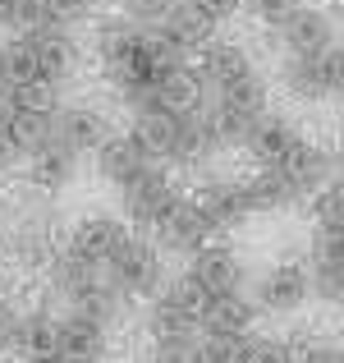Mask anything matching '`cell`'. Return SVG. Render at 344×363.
<instances>
[{"label": "cell", "mask_w": 344, "mask_h": 363, "mask_svg": "<svg viewBox=\"0 0 344 363\" xmlns=\"http://www.w3.org/2000/svg\"><path fill=\"white\" fill-rule=\"evenodd\" d=\"M151 235H156V248H161V253L193 257L197 248H207V240H212L216 230H212V221H207V212L197 207V198H175V203H170V212L151 225Z\"/></svg>", "instance_id": "obj_1"}, {"label": "cell", "mask_w": 344, "mask_h": 363, "mask_svg": "<svg viewBox=\"0 0 344 363\" xmlns=\"http://www.w3.org/2000/svg\"><path fill=\"white\" fill-rule=\"evenodd\" d=\"M106 276L120 285L124 294H156L166 285V267H161V248L142 244V240H124L115 248V257L106 262Z\"/></svg>", "instance_id": "obj_2"}, {"label": "cell", "mask_w": 344, "mask_h": 363, "mask_svg": "<svg viewBox=\"0 0 344 363\" xmlns=\"http://www.w3.org/2000/svg\"><path fill=\"white\" fill-rule=\"evenodd\" d=\"M120 194H124V216H129L133 225H147V230L170 212V203L179 198L175 184H170V175L156 166V161H151V166H142L129 184H120Z\"/></svg>", "instance_id": "obj_3"}, {"label": "cell", "mask_w": 344, "mask_h": 363, "mask_svg": "<svg viewBox=\"0 0 344 363\" xmlns=\"http://www.w3.org/2000/svg\"><path fill=\"white\" fill-rule=\"evenodd\" d=\"M275 37L285 42L289 55H326L331 46H336V18H331L326 9L299 5L280 28H275Z\"/></svg>", "instance_id": "obj_4"}, {"label": "cell", "mask_w": 344, "mask_h": 363, "mask_svg": "<svg viewBox=\"0 0 344 363\" xmlns=\"http://www.w3.org/2000/svg\"><path fill=\"white\" fill-rule=\"evenodd\" d=\"M312 294V272L299 262H275L271 272L257 281V308L262 313H294L303 308V299Z\"/></svg>", "instance_id": "obj_5"}, {"label": "cell", "mask_w": 344, "mask_h": 363, "mask_svg": "<svg viewBox=\"0 0 344 363\" xmlns=\"http://www.w3.org/2000/svg\"><path fill=\"white\" fill-rule=\"evenodd\" d=\"M166 42H175L184 55H193V51H207L212 46V37H216V18L207 14L197 0H175V9H170L161 23H151Z\"/></svg>", "instance_id": "obj_6"}, {"label": "cell", "mask_w": 344, "mask_h": 363, "mask_svg": "<svg viewBox=\"0 0 344 363\" xmlns=\"http://www.w3.org/2000/svg\"><path fill=\"white\" fill-rule=\"evenodd\" d=\"M207 83H202V74H197V65H170V69H161L156 74V88H151V106H161V111H179V116H188V111H197V106H207Z\"/></svg>", "instance_id": "obj_7"}, {"label": "cell", "mask_w": 344, "mask_h": 363, "mask_svg": "<svg viewBox=\"0 0 344 363\" xmlns=\"http://www.w3.org/2000/svg\"><path fill=\"white\" fill-rule=\"evenodd\" d=\"M197 207L207 212L212 230H234V225H243L253 216L243 179H207L202 194H197Z\"/></svg>", "instance_id": "obj_8"}, {"label": "cell", "mask_w": 344, "mask_h": 363, "mask_svg": "<svg viewBox=\"0 0 344 363\" xmlns=\"http://www.w3.org/2000/svg\"><path fill=\"white\" fill-rule=\"evenodd\" d=\"M124 240H129V230H124V221H115V216L97 212V216H83L79 225H74L69 235V248L79 257H88L92 267H106L115 257V248H120Z\"/></svg>", "instance_id": "obj_9"}, {"label": "cell", "mask_w": 344, "mask_h": 363, "mask_svg": "<svg viewBox=\"0 0 344 363\" xmlns=\"http://www.w3.org/2000/svg\"><path fill=\"white\" fill-rule=\"evenodd\" d=\"M106 354V322L83 308H69L60 318V359L64 363H88Z\"/></svg>", "instance_id": "obj_10"}, {"label": "cell", "mask_w": 344, "mask_h": 363, "mask_svg": "<svg viewBox=\"0 0 344 363\" xmlns=\"http://www.w3.org/2000/svg\"><path fill=\"white\" fill-rule=\"evenodd\" d=\"M197 74H202L207 92L216 97V92L243 83L248 74H257V69H253V60H248L243 46H234V42H212L207 51H197Z\"/></svg>", "instance_id": "obj_11"}, {"label": "cell", "mask_w": 344, "mask_h": 363, "mask_svg": "<svg viewBox=\"0 0 344 363\" xmlns=\"http://www.w3.org/2000/svg\"><path fill=\"white\" fill-rule=\"evenodd\" d=\"M188 276L202 285L207 294H221V290H243V262H239L234 248L225 244H207L193 253L188 262Z\"/></svg>", "instance_id": "obj_12"}, {"label": "cell", "mask_w": 344, "mask_h": 363, "mask_svg": "<svg viewBox=\"0 0 344 363\" xmlns=\"http://www.w3.org/2000/svg\"><path fill=\"white\" fill-rule=\"evenodd\" d=\"M179 111H161V106H147V111H133V143L147 152V161H175V138H179Z\"/></svg>", "instance_id": "obj_13"}, {"label": "cell", "mask_w": 344, "mask_h": 363, "mask_svg": "<svg viewBox=\"0 0 344 363\" xmlns=\"http://www.w3.org/2000/svg\"><path fill=\"white\" fill-rule=\"evenodd\" d=\"M23 363L37 359H60V318L51 313H18V327H14V345Z\"/></svg>", "instance_id": "obj_14"}, {"label": "cell", "mask_w": 344, "mask_h": 363, "mask_svg": "<svg viewBox=\"0 0 344 363\" xmlns=\"http://www.w3.org/2000/svg\"><path fill=\"white\" fill-rule=\"evenodd\" d=\"M243 189L253 212H280V207H294L303 198V189L294 184V175L285 166H262L253 179H243Z\"/></svg>", "instance_id": "obj_15"}, {"label": "cell", "mask_w": 344, "mask_h": 363, "mask_svg": "<svg viewBox=\"0 0 344 363\" xmlns=\"http://www.w3.org/2000/svg\"><path fill=\"white\" fill-rule=\"evenodd\" d=\"M257 299H248L243 290H221L207 294L202 303V331H253L257 322Z\"/></svg>", "instance_id": "obj_16"}, {"label": "cell", "mask_w": 344, "mask_h": 363, "mask_svg": "<svg viewBox=\"0 0 344 363\" xmlns=\"http://www.w3.org/2000/svg\"><path fill=\"white\" fill-rule=\"evenodd\" d=\"M142 166H151V161H147V152L133 143V133H106V138H101L97 170L110 179V184H129ZM156 166H161V161H156Z\"/></svg>", "instance_id": "obj_17"}, {"label": "cell", "mask_w": 344, "mask_h": 363, "mask_svg": "<svg viewBox=\"0 0 344 363\" xmlns=\"http://www.w3.org/2000/svg\"><path fill=\"white\" fill-rule=\"evenodd\" d=\"M74 166H79V152L64 147L60 138L42 143V147L28 157V175H33V184L46 189V194H60V189L74 179Z\"/></svg>", "instance_id": "obj_18"}, {"label": "cell", "mask_w": 344, "mask_h": 363, "mask_svg": "<svg viewBox=\"0 0 344 363\" xmlns=\"http://www.w3.org/2000/svg\"><path fill=\"white\" fill-rule=\"evenodd\" d=\"M280 83L289 97L299 101H321L331 97V69H326V55H289L280 69Z\"/></svg>", "instance_id": "obj_19"}, {"label": "cell", "mask_w": 344, "mask_h": 363, "mask_svg": "<svg viewBox=\"0 0 344 363\" xmlns=\"http://www.w3.org/2000/svg\"><path fill=\"white\" fill-rule=\"evenodd\" d=\"M299 129H294L289 120H280V116H271L266 111L262 124L253 129V138H248V152H253L262 166H285V161L294 157V147H299Z\"/></svg>", "instance_id": "obj_20"}, {"label": "cell", "mask_w": 344, "mask_h": 363, "mask_svg": "<svg viewBox=\"0 0 344 363\" xmlns=\"http://www.w3.org/2000/svg\"><path fill=\"white\" fill-rule=\"evenodd\" d=\"M285 170L294 175V184L303 189V194H321V189L331 184V179L340 175V166H336V157H331L321 143H308L303 138L299 147H294V157L285 161Z\"/></svg>", "instance_id": "obj_21"}, {"label": "cell", "mask_w": 344, "mask_h": 363, "mask_svg": "<svg viewBox=\"0 0 344 363\" xmlns=\"http://www.w3.org/2000/svg\"><path fill=\"white\" fill-rule=\"evenodd\" d=\"M55 138L74 152H97L106 138V120L92 106H60L55 111Z\"/></svg>", "instance_id": "obj_22"}, {"label": "cell", "mask_w": 344, "mask_h": 363, "mask_svg": "<svg viewBox=\"0 0 344 363\" xmlns=\"http://www.w3.org/2000/svg\"><path fill=\"white\" fill-rule=\"evenodd\" d=\"M33 42H37L42 79H51V83L69 79V74H74V37H69V28H37Z\"/></svg>", "instance_id": "obj_23"}, {"label": "cell", "mask_w": 344, "mask_h": 363, "mask_svg": "<svg viewBox=\"0 0 344 363\" xmlns=\"http://www.w3.org/2000/svg\"><path fill=\"white\" fill-rule=\"evenodd\" d=\"M97 276H101V267H92L88 257H79L74 248H64V253H55V257H51V290H55V294H64L69 303L79 299V294L88 290Z\"/></svg>", "instance_id": "obj_24"}, {"label": "cell", "mask_w": 344, "mask_h": 363, "mask_svg": "<svg viewBox=\"0 0 344 363\" xmlns=\"http://www.w3.org/2000/svg\"><path fill=\"white\" fill-rule=\"evenodd\" d=\"M0 69H5V83H9V88L42 79V65H37V42H33V33H23V37H14V42L0 46Z\"/></svg>", "instance_id": "obj_25"}, {"label": "cell", "mask_w": 344, "mask_h": 363, "mask_svg": "<svg viewBox=\"0 0 344 363\" xmlns=\"http://www.w3.org/2000/svg\"><path fill=\"white\" fill-rule=\"evenodd\" d=\"M253 336L248 331H202L197 336V359L202 363H248Z\"/></svg>", "instance_id": "obj_26"}, {"label": "cell", "mask_w": 344, "mask_h": 363, "mask_svg": "<svg viewBox=\"0 0 344 363\" xmlns=\"http://www.w3.org/2000/svg\"><path fill=\"white\" fill-rule=\"evenodd\" d=\"M9 133H14V143L23 147V157H33L42 143L55 138V111H23V106H14Z\"/></svg>", "instance_id": "obj_27"}, {"label": "cell", "mask_w": 344, "mask_h": 363, "mask_svg": "<svg viewBox=\"0 0 344 363\" xmlns=\"http://www.w3.org/2000/svg\"><path fill=\"white\" fill-rule=\"evenodd\" d=\"M74 308L92 313V318H101L110 327V322H120V313H124V290L110 281V276H97V281H92L88 290L74 299Z\"/></svg>", "instance_id": "obj_28"}, {"label": "cell", "mask_w": 344, "mask_h": 363, "mask_svg": "<svg viewBox=\"0 0 344 363\" xmlns=\"http://www.w3.org/2000/svg\"><path fill=\"white\" fill-rule=\"evenodd\" d=\"M9 97H14V106H23V111H60V83L33 79V83L9 88Z\"/></svg>", "instance_id": "obj_29"}, {"label": "cell", "mask_w": 344, "mask_h": 363, "mask_svg": "<svg viewBox=\"0 0 344 363\" xmlns=\"http://www.w3.org/2000/svg\"><path fill=\"white\" fill-rule=\"evenodd\" d=\"M147 327H151V336H188V331H202V322L179 313V308H170V303H161V299H151Z\"/></svg>", "instance_id": "obj_30"}, {"label": "cell", "mask_w": 344, "mask_h": 363, "mask_svg": "<svg viewBox=\"0 0 344 363\" xmlns=\"http://www.w3.org/2000/svg\"><path fill=\"white\" fill-rule=\"evenodd\" d=\"M312 212H317V225H326V230H344V175L331 179L321 194H312Z\"/></svg>", "instance_id": "obj_31"}, {"label": "cell", "mask_w": 344, "mask_h": 363, "mask_svg": "<svg viewBox=\"0 0 344 363\" xmlns=\"http://www.w3.org/2000/svg\"><path fill=\"white\" fill-rule=\"evenodd\" d=\"M151 363H202L197 359V331H188V336H156Z\"/></svg>", "instance_id": "obj_32"}, {"label": "cell", "mask_w": 344, "mask_h": 363, "mask_svg": "<svg viewBox=\"0 0 344 363\" xmlns=\"http://www.w3.org/2000/svg\"><path fill=\"white\" fill-rule=\"evenodd\" d=\"M312 294L326 303H344V262H312Z\"/></svg>", "instance_id": "obj_33"}, {"label": "cell", "mask_w": 344, "mask_h": 363, "mask_svg": "<svg viewBox=\"0 0 344 363\" xmlns=\"http://www.w3.org/2000/svg\"><path fill=\"white\" fill-rule=\"evenodd\" d=\"M248 363H299V345H289V340H253V354H248Z\"/></svg>", "instance_id": "obj_34"}, {"label": "cell", "mask_w": 344, "mask_h": 363, "mask_svg": "<svg viewBox=\"0 0 344 363\" xmlns=\"http://www.w3.org/2000/svg\"><path fill=\"white\" fill-rule=\"evenodd\" d=\"M175 9V0H120V14L133 23H161Z\"/></svg>", "instance_id": "obj_35"}, {"label": "cell", "mask_w": 344, "mask_h": 363, "mask_svg": "<svg viewBox=\"0 0 344 363\" xmlns=\"http://www.w3.org/2000/svg\"><path fill=\"white\" fill-rule=\"evenodd\" d=\"M243 9L253 18H262V23H271V28H280L285 18L299 9V0H243Z\"/></svg>", "instance_id": "obj_36"}, {"label": "cell", "mask_w": 344, "mask_h": 363, "mask_svg": "<svg viewBox=\"0 0 344 363\" xmlns=\"http://www.w3.org/2000/svg\"><path fill=\"white\" fill-rule=\"evenodd\" d=\"M299 363H344V350L331 345V340H312V345L299 350Z\"/></svg>", "instance_id": "obj_37"}, {"label": "cell", "mask_w": 344, "mask_h": 363, "mask_svg": "<svg viewBox=\"0 0 344 363\" xmlns=\"http://www.w3.org/2000/svg\"><path fill=\"white\" fill-rule=\"evenodd\" d=\"M326 69H331V92H340V97H344V46L340 42L326 51Z\"/></svg>", "instance_id": "obj_38"}, {"label": "cell", "mask_w": 344, "mask_h": 363, "mask_svg": "<svg viewBox=\"0 0 344 363\" xmlns=\"http://www.w3.org/2000/svg\"><path fill=\"white\" fill-rule=\"evenodd\" d=\"M23 157V147L14 143V133H9V124H0V170H9L14 161Z\"/></svg>", "instance_id": "obj_39"}, {"label": "cell", "mask_w": 344, "mask_h": 363, "mask_svg": "<svg viewBox=\"0 0 344 363\" xmlns=\"http://www.w3.org/2000/svg\"><path fill=\"white\" fill-rule=\"evenodd\" d=\"M197 5H202L207 14L216 18V23H225L229 14H239V9H243V0H197Z\"/></svg>", "instance_id": "obj_40"}, {"label": "cell", "mask_w": 344, "mask_h": 363, "mask_svg": "<svg viewBox=\"0 0 344 363\" xmlns=\"http://www.w3.org/2000/svg\"><path fill=\"white\" fill-rule=\"evenodd\" d=\"M14 327H18V313L9 303H0V350L14 345Z\"/></svg>", "instance_id": "obj_41"}, {"label": "cell", "mask_w": 344, "mask_h": 363, "mask_svg": "<svg viewBox=\"0 0 344 363\" xmlns=\"http://www.w3.org/2000/svg\"><path fill=\"white\" fill-rule=\"evenodd\" d=\"M14 5L18 0H0V28H14Z\"/></svg>", "instance_id": "obj_42"}, {"label": "cell", "mask_w": 344, "mask_h": 363, "mask_svg": "<svg viewBox=\"0 0 344 363\" xmlns=\"http://www.w3.org/2000/svg\"><path fill=\"white\" fill-rule=\"evenodd\" d=\"M336 166H340V175H344V133H340V147H336Z\"/></svg>", "instance_id": "obj_43"}, {"label": "cell", "mask_w": 344, "mask_h": 363, "mask_svg": "<svg viewBox=\"0 0 344 363\" xmlns=\"http://www.w3.org/2000/svg\"><path fill=\"white\" fill-rule=\"evenodd\" d=\"M37 363H64V359H37Z\"/></svg>", "instance_id": "obj_44"}, {"label": "cell", "mask_w": 344, "mask_h": 363, "mask_svg": "<svg viewBox=\"0 0 344 363\" xmlns=\"http://www.w3.org/2000/svg\"><path fill=\"white\" fill-rule=\"evenodd\" d=\"M0 88H9V83H5V69H0Z\"/></svg>", "instance_id": "obj_45"}, {"label": "cell", "mask_w": 344, "mask_h": 363, "mask_svg": "<svg viewBox=\"0 0 344 363\" xmlns=\"http://www.w3.org/2000/svg\"><path fill=\"white\" fill-rule=\"evenodd\" d=\"M83 5H88V9H92V5H101V0H83Z\"/></svg>", "instance_id": "obj_46"}, {"label": "cell", "mask_w": 344, "mask_h": 363, "mask_svg": "<svg viewBox=\"0 0 344 363\" xmlns=\"http://www.w3.org/2000/svg\"><path fill=\"white\" fill-rule=\"evenodd\" d=\"M88 363H101V359H88Z\"/></svg>", "instance_id": "obj_47"}, {"label": "cell", "mask_w": 344, "mask_h": 363, "mask_svg": "<svg viewBox=\"0 0 344 363\" xmlns=\"http://www.w3.org/2000/svg\"><path fill=\"white\" fill-rule=\"evenodd\" d=\"M340 101H344V97H340Z\"/></svg>", "instance_id": "obj_48"}]
</instances>
